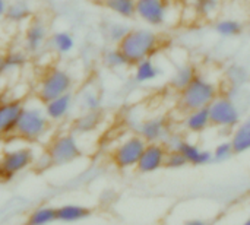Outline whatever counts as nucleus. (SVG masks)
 <instances>
[{
  "label": "nucleus",
  "instance_id": "obj_1",
  "mask_svg": "<svg viewBox=\"0 0 250 225\" xmlns=\"http://www.w3.org/2000/svg\"><path fill=\"white\" fill-rule=\"evenodd\" d=\"M160 44L161 40L158 32H155L151 26H139L130 28L127 35L117 45L133 66L144 59L152 57L158 51Z\"/></svg>",
  "mask_w": 250,
  "mask_h": 225
},
{
  "label": "nucleus",
  "instance_id": "obj_2",
  "mask_svg": "<svg viewBox=\"0 0 250 225\" xmlns=\"http://www.w3.org/2000/svg\"><path fill=\"white\" fill-rule=\"evenodd\" d=\"M50 126L51 122L44 111L42 102H40V105L25 104L15 129V136L28 143L40 142L48 133Z\"/></svg>",
  "mask_w": 250,
  "mask_h": 225
},
{
  "label": "nucleus",
  "instance_id": "obj_3",
  "mask_svg": "<svg viewBox=\"0 0 250 225\" xmlns=\"http://www.w3.org/2000/svg\"><path fill=\"white\" fill-rule=\"evenodd\" d=\"M218 95V85L207 76L198 73L192 79V82L179 92V107L185 113L198 108H205L209 107Z\"/></svg>",
  "mask_w": 250,
  "mask_h": 225
},
{
  "label": "nucleus",
  "instance_id": "obj_4",
  "mask_svg": "<svg viewBox=\"0 0 250 225\" xmlns=\"http://www.w3.org/2000/svg\"><path fill=\"white\" fill-rule=\"evenodd\" d=\"M73 89V78L69 70L62 67H51L41 76L37 88V98L40 102H47Z\"/></svg>",
  "mask_w": 250,
  "mask_h": 225
},
{
  "label": "nucleus",
  "instance_id": "obj_5",
  "mask_svg": "<svg viewBox=\"0 0 250 225\" xmlns=\"http://www.w3.org/2000/svg\"><path fill=\"white\" fill-rule=\"evenodd\" d=\"M211 126L223 130H234L242 122L243 114L237 101L231 95H218L208 107Z\"/></svg>",
  "mask_w": 250,
  "mask_h": 225
},
{
  "label": "nucleus",
  "instance_id": "obj_6",
  "mask_svg": "<svg viewBox=\"0 0 250 225\" xmlns=\"http://www.w3.org/2000/svg\"><path fill=\"white\" fill-rule=\"evenodd\" d=\"M47 152L54 167L73 164L82 157V148L79 145L76 133L72 132L59 133L57 136H54L47 146Z\"/></svg>",
  "mask_w": 250,
  "mask_h": 225
},
{
  "label": "nucleus",
  "instance_id": "obj_7",
  "mask_svg": "<svg viewBox=\"0 0 250 225\" xmlns=\"http://www.w3.org/2000/svg\"><path fill=\"white\" fill-rule=\"evenodd\" d=\"M146 141L141 135H130L125 138L111 152V161L119 170H132L136 168L141 155L146 146Z\"/></svg>",
  "mask_w": 250,
  "mask_h": 225
},
{
  "label": "nucleus",
  "instance_id": "obj_8",
  "mask_svg": "<svg viewBox=\"0 0 250 225\" xmlns=\"http://www.w3.org/2000/svg\"><path fill=\"white\" fill-rule=\"evenodd\" d=\"M34 149L31 146H15L6 149L0 157V177L13 179L34 164Z\"/></svg>",
  "mask_w": 250,
  "mask_h": 225
},
{
  "label": "nucleus",
  "instance_id": "obj_9",
  "mask_svg": "<svg viewBox=\"0 0 250 225\" xmlns=\"http://www.w3.org/2000/svg\"><path fill=\"white\" fill-rule=\"evenodd\" d=\"M170 0H136L135 16L151 28L166 26L170 20Z\"/></svg>",
  "mask_w": 250,
  "mask_h": 225
},
{
  "label": "nucleus",
  "instance_id": "obj_10",
  "mask_svg": "<svg viewBox=\"0 0 250 225\" xmlns=\"http://www.w3.org/2000/svg\"><path fill=\"white\" fill-rule=\"evenodd\" d=\"M138 135H141L148 143L151 142H160L164 143L168 138V135L173 132L170 120L166 116H154L149 119H145L139 123L136 129Z\"/></svg>",
  "mask_w": 250,
  "mask_h": 225
},
{
  "label": "nucleus",
  "instance_id": "obj_11",
  "mask_svg": "<svg viewBox=\"0 0 250 225\" xmlns=\"http://www.w3.org/2000/svg\"><path fill=\"white\" fill-rule=\"evenodd\" d=\"M167 152H168V149L164 143H160V142L146 143V146L141 155V160L136 165L138 173L152 174V173H157L161 168H164Z\"/></svg>",
  "mask_w": 250,
  "mask_h": 225
},
{
  "label": "nucleus",
  "instance_id": "obj_12",
  "mask_svg": "<svg viewBox=\"0 0 250 225\" xmlns=\"http://www.w3.org/2000/svg\"><path fill=\"white\" fill-rule=\"evenodd\" d=\"M25 102L18 98L0 100V139L15 136V129Z\"/></svg>",
  "mask_w": 250,
  "mask_h": 225
},
{
  "label": "nucleus",
  "instance_id": "obj_13",
  "mask_svg": "<svg viewBox=\"0 0 250 225\" xmlns=\"http://www.w3.org/2000/svg\"><path fill=\"white\" fill-rule=\"evenodd\" d=\"M48 40H50V34L45 22L38 18L32 19L23 34V48L29 54H37L44 48Z\"/></svg>",
  "mask_w": 250,
  "mask_h": 225
},
{
  "label": "nucleus",
  "instance_id": "obj_14",
  "mask_svg": "<svg viewBox=\"0 0 250 225\" xmlns=\"http://www.w3.org/2000/svg\"><path fill=\"white\" fill-rule=\"evenodd\" d=\"M42 105H44V111L51 123H62L69 117V114L72 113V110L75 107V95L70 91V92H66L57 98H53V100L44 102Z\"/></svg>",
  "mask_w": 250,
  "mask_h": 225
},
{
  "label": "nucleus",
  "instance_id": "obj_15",
  "mask_svg": "<svg viewBox=\"0 0 250 225\" xmlns=\"http://www.w3.org/2000/svg\"><path fill=\"white\" fill-rule=\"evenodd\" d=\"M186 158L189 165L193 167H202V165H208L214 161L212 157V151L209 149H204L201 146H198L196 143H192L189 141H183L180 143V146L177 148Z\"/></svg>",
  "mask_w": 250,
  "mask_h": 225
},
{
  "label": "nucleus",
  "instance_id": "obj_16",
  "mask_svg": "<svg viewBox=\"0 0 250 225\" xmlns=\"http://www.w3.org/2000/svg\"><path fill=\"white\" fill-rule=\"evenodd\" d=\"M209 126H211V117H209L208 107L186 111L185 119H183V127L188 133L199 135V133H204Z\"/></svg>",
  "mask_w": 250,
  "mask_h": 225
},
{
  "label": "nucleus",
  "instance_id": "obj_17",
  "mask_svg": "<svg viewBox=\"0 0 250 225\" xmlns=\"http://www.w3.org/2000/svg\"><path fill=\"white\" fill-rule=\"evenodd\" d=\"M103 123V114L100 111H83L72 123V130L76 135H89L95 132Z\"/></svg>",
  "mask_w": 250,
  "mask_h": 225
},
{
  "label": "nucleus",
  "instance_id": "obj_18",
  "mask_svg": "<svg viewBox=\"0 0 250 225\" xmlns=\"http://www.w3.org/2000/svg\"><path fill=\"white\" fill-rule=\"evenodd\" d=\"M91 217V209L79 204H64L57 208V223L75 224Z\"/></svg>",
  "mask_w": 250,
  "mask_h": 225
},
{
  "label": "nucleus",
  "instance_id": "obj_19",
  "mask_svg": "<svg viewBox=\"0 0 250 225\" xmlns=\"http://www.w3.org/2000/svg\"><path fill=\"white\" fill-rule=\"evenodd\" d=\"M133 66H135V69H133V79H135L136 83L145 85V83L154 82L161 75V69L154 61L152 57L144 59V60L135 63Z\"/></svg>",
  "mask_w": 250,
  "mask_h": 225
},
{
  "label": "nucleus",
  "instance_id": "obj_20",
  "mask_svg": "<svg viewBox=\"0 0 250 225\" xmlns=\"http://www.w3.org/2000/svg\"><path fill=\"white\" fill-rule=\"evenodd\" d=\"M236 154H246L250 151V113L242 119V122L236 126L230 138Z\"/></svg>",
  "mask_w": 250,
  "mask_h": 225
},
{
  "label": "nucleus",
  "instance_id": "obj_21",
  "mask_svg": "<svg viewBox=\"0 0 250 225\" xmlns=\"http://www.w3.org/2000/svg\"><path fill=\"white\" fill-rule=\"evenodd\" d=\"M50 48L60 54V56H66L69 53H72L76 47V41L72 32L69 31H56L50 35L48 40Z\"/></svg>",
  "mask_w": 250,
  "mask_h": 225
},
{
  "label": "nucleus",
  "instance_id": "obj_22",
  "mask_svg": "<svg viewBox=\"0 0 250 225\" xmlns=\"http://www.w3.org/2000/svg\"><path fill=\"white\" fill-rule=\"evenodd\" d=\"M196 75H198V70L192 63H183V64L177 66L171 79H170L171 89H174L176 92H180L182 89H185L192 82V79Z\"/></svg>",
  "mask_w": 250,
  "mask_h": 225
},
{
  "label": "nucleus",
  "instance_id": "obj_23",
  "mask_svg": "<svg viewBox=\"0 0 250 225\" xmlns=\"http://www.w3.org/2000/svg\"><path fill=\"white\" fill-rule=\"evenodd\" d=\"M104 7L122 19L135 18L136 12V0H103Z\"/></svg>",
  "mask_w": 250,
  "mask_h": 225
},
{
  "label": "nucleus",
  "instance_id": "obj_24",
  "mask_svg": "<svg viewBox=\"0 0 250 225\" xmlns=\"http://www.w3.org/2000/svg\"><path fill=\"white\" fill-rule=\"evenodd\" d=\"M103 63H104L105 67H108L111 70H122V69H126V67L132 66L130 61L127 60L126 54L120 50L119 45H114V47L104 51Z\"/></svg>",
  "mask_w": 250,
  "mask_h": 225
},
{
  "label": "nucleus",
  "instance_id": "obj_25",
  "mask_svg": "<svg viewBox=\"0 0 250 225\" xmlns=\"http://www.w3.org/2000/svg\"><path fill=\"white\" fill-rule=\"evenodd\" d=\"M57 221V208L50 205H42L35 209L28 217V224L31 225H50Z\"/></svg>",
  "mask_w": 250,
  "mask_h": 225
},
{
  "label": "nucleus",
  "instance_id": "obj_26",
  "mask_svg": "<svg viewBox=\"0 0 250 225\" xmlns=\"http://www.w3.org/2000/svg\"><path fill=\"white\" fill-rule=\"evenodd\" d=\"M214 31L221 37V38H234L239 37L243 32V23L237 19L226 18L220 19L214 25Z\"/></svg>",
  "mask_w": 250,
  "mask_h": 225
},
{
  "label": "nucleus",
  "instance_id": "obj_27",
  "mask_svg": "<svg viewBox=\"0 0 250 225\" xmlns=\"http://www.w3.org/2000/svg\"><path fill=\"white\" fill-rule=\"evenodd\" d=\"M31 15H32L31 7L23 0H16L13 3H10L6 10V19L10 20L12 23H22V22L28 20L31 18Z\"/></svg>",
  "mask_w": 250,
  "mask_h": 225
},
{
  "label": "nucleus",
  "instance_id": "obj_28",
  "mask_svg": "<svg viewBox=\"0 0 250 225\" xmlns=\"http://www.w3.org/2000/svg\"><path fill=\"white\" fill-rule=\"evenodd\" d=\"M130 31V26L123 20H110L104 25V37L111 44L117 45Z\"/></svg>",
  "mask_w": 250,
  "mask_h": 225
},
{
  "label": "nucleus",
  "instance_id": "obj_29",
  "mask_svg": "<svg viewBox=\"0 0 250 225\" xmlns=\"http://www.w3.org/2000/svg\"><path fill=\"white\" fill-rule=\"evenodd\" d=\"M79 107L83 111H100L103 105V98L100 92L94 88H85L79 95Z\"/></svg>",
  "mask_w": 250,
  "mask_h": 225
},
{
  "label": "nucleus",
  "instance_id": "obj_30",
  "mask_svg": "<svg viewBox=\"0 0 250 225\" xmlns=\"http://www.w3.org/2000/svg\"><path fill=\"white\" fill-rule=\"evenodd\" d=\"M226 78L233 88H242L249 82V72L240 64H231L226 70Z\"/></svg>",
  "mask_w": 250,
  "mask_h": 225
},
{
  "label": "nucleus",
  "instance_id": "obj_31",
  "mask_svg": "<svg viewBox=\"0 0 250 225\" xmlns=\"http://www.w3.org/2000/svg\"><path fill=\"white\" fill-rule=\"evenodd\" d=\"M28 63V53L26 50H12L4 53V67L6 72H13L22 69Z\"/></svg>",
  "mask_w": 250,
  "mask_h": 225
},
{
  "label": "nucleus",
  "instance_id": "obj_32",
  "mask_svg": "<svg viewBox=\"0 0 250 225\" xmlns=\"http://www.w3.org/2000/svg\"><path fill=\"white\" fill-rule=\"evenodd\" d=\"M233 155H236V151H234V146H233L231 141L220 142L212 151L214 161H217V163H226V161L231 160Z\"/></svg>",
  "mask_w": 250,
  "mask_h": 225
},
{
  "label": "nucleus",
  "instance_id": "obj_33",
  "mask_svg": "<svg viewBox=\"0 0 250 225\" xmlns=\"http://www.w3.org/2000/svg\"><path fill=\"white\" fill-rule=\"evenodd\" d=\"M189 165L185 155L179 151V149H168L167 155H166V164H164V168H168V170H179V168H183Z\"/></svg>",
  "mask_w": 250,
  "mask_h": 225
},
{
  "label": "nucleus",
  "instance_id": "obj_34",
  "mask_svg": "<svg viewBox=\"0 0 250 225\" xmlns=\"http://www.w3.org/2000/svg\"><path fill=\"white\" fill-rule=\"evenodd\" d=\"M221 4V0H193L195 12L201 16H212Z\"/></svg>",
  "mask_w": 250,
  "mask_h": 225
},
{
  "label": "nucleus",
  "instance_id": "obj_35",
  "mask_svg": "<svg viewBox=\"0 0 250 225\" xmlns=\"http://www.w3.org/2000/svg\"><path fill=\"white\" fill-rule=\"evenodd\" d=\"M50 167H54L53 165V161H51V158H50V155H48V152L45 151V152H42L41 155H35V158H34V164H32V168L34 170H37V171H45V170H48Z\"/></svg>",
  "mask_w": 250,
  "mask_h": 225
},
{
  "label": "nucleus",
  "instance_id": "obj_36",
  "mask_svg": "<svg viewBox=\"0 0 250 225\" xmlns=\"http://www.w3.org/2000/svg\"><path fill=\"white\" fill-rule=\"evenodd\" d=\"M7 6H9L7 0H0V20H1L3 18H6V10H7Z\"/></svg>",
  "mask_w": 250,
  "mask_h": 225
},
{
  "label": "nucleus",
  "instance_id": "obj_37",
  "mask_svg": "<svg viewBox=\"0 0 250 225\" xmlns=\"http://www.w3.org/2000/svg\"><path fill=\"white\" fill-rule=\"evenodd\" d=\"M6 73V67H4V53L0 51V78Z\"/></svg>",
  "mask_w": 250,
  "mask_h": 225
},
{
  "label": "nucleus",
  "instance_id": "obj_38",
  "mask_svg": "<svg viewBox=\"0 0 250 225\" xmlns=\"http://www.w3.org/2000/svg\"><path fill=\"white\" fill-rule=\"evenodd\" d=\"M188 224L189 225H205L207 223H205L204 220H190V221H188Z\"/></svg>",
  "mask_w": 250,
  "mask_h": 225
},
{
  "label": "nucleus",
  "instance_id": "obj_39",
  "mask_svg": "<svg viewBox=\"0 0 250 225\" xmlns=\"http://www.w3.org/2000/svg\"><path fill=\"white\" fill-rule=\"evenodd\" d=\"M245 224L250 225V217H249V218H248V220H246V221H245Z\"/></svg>",
  "mask_w": 250,
  "mask_h": 225
}]
</instances>
